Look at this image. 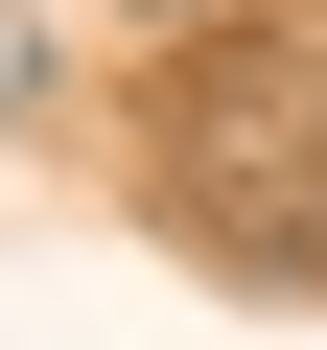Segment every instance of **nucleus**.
Here are the masks:
<instances>
[{"instance_id": "nucleus-1", "label": "nucleus", "mask_w": 327, "mask_h": 350, "mask_svg": "<svg viewBox=\"0 0 327 350\" xmlns=\"http://www.w3.org/2000/svg\"><path fill=\"white\" fill-rule=\"evenodd\" d=\"M140 211L187 234L234 304H327V47H304V24H211V47H164Z\"/></svg>"}, {"instance_id": "nucleus-2", "label": "nucleus", "mask_w": 327, "mask_h": 350, "mask_svg": "<svg viewBox=\"0 0 327 350\" xmlns=\"http://www.w3.org/2000/svg\"><path fill=\"white\" fill-rule=\"evenodd\" d=\"M117 24H140V47H211V24H234V0H117Z\"/></svg>"}, {"instance_id": "nucleus-3", "label": "nucleus", "mask_w": 327, "mask_h": 350, "mask_svg": "<svg viewBox=\"0 0 327 350\" xmlns=\"http://www.w3.org/2000/svg\"><path fill=\"white\" fill-rule=\"evenodd\" d=\"M24 94H47V24H24V0H0V117H24Z\"/></svg>"}]
</instances>
